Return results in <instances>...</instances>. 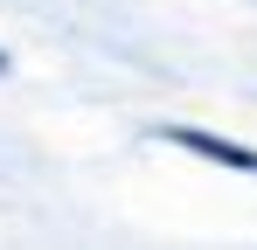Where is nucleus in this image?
I'll return each mask as SVG.
<instances>
[{
  "label": "nucleus",
  "mask_w": 257,
  "mask_h": 250,
  "mask_svg": "<svg viewBox=\"0 0 257 250\" xmlns=\"http://www.w3.org/2000/svg\"><path fill=\"white\" fill-rule=\"evenodd\" d=\"M181 146H195V153H209V160L236 167V174H257V153H243V146H229V139H209V132H174Z\"/></svg>",
  "instance_id": "nucleus-1"
},
{
  "label": "nucleus",
  "mask_w": 257,
  "mask_h": 250,
  "mask_svg": "<svg viewBox=\"0 0 257 250\" xmlns=\"http://www.w3.org/2000/svg\"><path fill=\"white\" fill-rule=\"evenodd\" d=\"M0 70H7V56H0Z\"/></svg>",
  "instance_id": "nucleus-2"
}]
</instances>
